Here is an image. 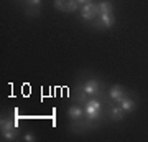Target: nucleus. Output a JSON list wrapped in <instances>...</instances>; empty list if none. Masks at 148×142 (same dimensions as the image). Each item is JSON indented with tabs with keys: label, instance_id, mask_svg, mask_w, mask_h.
<instances>
[{
	"label": "nucleus",
	"instance_id": "1",
	"mask_svg": "<svg viewBox=\"0 0 148 142\" xmlns=\"http://www.w3.org/2000/svg\"><path fill=\"white\" fill-rule=\"evenodd\" d=\"M101 109H102V103L99 99H89L86 103V114L89 117V121H95L101 116Z\"/></svg>",
	"mask_w": 148,
	"mask_h": 142
},
{
	"label": "nucleus",
	"instance_id": "2",
	"mask_svg": "<svg viewBox=\"0 0 148 142\" xmlns=\"http://www.w3.org/2000/svg\"><path fill=\"white\" fill-rule=\"evenodd\" d=\"M81 17H82V20H97L99 18V8L95 5L94 2H90V3H84L82 8H81Z\"/></svg>",
	"mask_w": 148,
	"mask_h": 142
},
{
	"label": "nucleus",
	"instance_id": "3",
	"mask_svg": "<svg viewBox=\"0 0 148 142\" xmlns=\"http://www.w3.org/2000/svg\"><path fill=\"white\" fill-rule=\"evenodd\" d=\"M54 8L61 12H76L79 8L77 0H54Z\"/></svg>",
	"mask_w": 148,
	"mask_h": 142
},
{
	"label": "nucleus",
	"instance_id": "4",
	"mask_svg": "<svg viewBox=\"0 0 148 142\" xmlns=\"http://www.w3.org/2000/svg\"><path fill=\"white\" fill-rule=\"evenodd\" d=\"M99 88H101L99 81H95V79H89V81L82 86V91H84L87 96H95L97 93H99Z\"/></svg>",
	"mask_w": 148,
	"mask_h": 142
},
{
	"label": "nucleus",
	"instance_id": "5",
	"mask_svg": "<svg viewBox=\"0 0 148 142\" xmlns=\"http://www.w3.org/2000/svg\"><path fill=\"white\" fill-rule=\"evenodd\" d=\"M109 96H110L112 99L115 101L117 104L122 101V98L125 96V93H123V89H122V86H119V84H114L110 89H109Z\"/></svg>",
	"mask_w": 148,
	"mask_h": 142
},
{
	"label": "nucleus",
	"instance_id": "6",
	"mask_svg": "<svg viewBox=\"0 0 148 142\" xmlns=\"http://www.w3.org/2000/svg\"><path fill=\"white\" fill-rule=\"evenodd\" d=\"M114 21H115V18H114L112 13H102V15H99V18H97V25L110 28V26L114 25Z\"/></svg>",
	"mask_w": 148,
	"mask_h": 142
},
{
	"label": "nucleus",
	"instance_id": "7",
	"mask_svg": "<svg viewBox=\"0 0 148 142\" xmlns=\"http://www.w3.org/2000/svg\"><path fill=\"white\" fill-rule=\"evenodd\" d=\"M84 112L86 111H82L79 106H71L69 111H68V116H69V119H73V121H79V119H82Z\"/></svg>",
	"mask_w": 148,
	"mask_h": 142
},
{
	"label": "nucleus",
	"instance_id": "8",
	"mask_svg": "<svg viewBox=\"0 0 148 142\" xmlns=\"http://www.w3.org/2000/svg\"><path fill=\"white\" fill-rule=\"evenodd\" d=\"M119 106H120L125 112H132V111L137 107L135 103H133V99H130V98H127V96H123V98H122V101L119 103Z\"/></svg>",
	"mask_w": 148,
	"mask_h": 142
},
{
	"label": "nucleus",
	"instance_id": "9",
	"mask_svg": "<svg viewBox=\"0 0 148 142\" xmlns=\"http://www.w3.org/2000/svg\"><path fill=\"white\" fill-rule=\"evenodd\" d=\"M123 114H125V111L122 109L120 106H112L110 107V117L114 121H122L123 119Z\"/></svg>",
	"mask_w": 148,
	"mask_h": 142
},
{
	"label": "nucleus",
	"instance_id": "10",
	"mask_svg": "<svg viewBox=\"0 0 148 142\" xmlns=\"http://www.w3.org/2000/svg\"><path fill=\"white\" fill-rule=\"evenodd\" d=\"M0 127H2V132H7L10 131V129H16L15 127V122L13 119H8V117H2V122H0Z\"/></svg>",
	"mask_w": 148,
	"mask_h": 142
},
{
	"label": "nucleus",
	"instance_id": "11",
	"mask_svg": "<svg viewBox=\"0 0 148 142\" xmlns=\"http://www.w3.org/2000/svg\"><path fill=\"white\" fill-rule=\"evenodd\" d=\"M97 8H99V15H102V13H112V10H114L110 2H101V3H97Z\"/></svg>",
	"mask_w": 148,
	"mask_h": 142
},
{
	"label": "nucleus",
	"instance_id": "12",
	"mask_svg": "<svg viewBox=\"0 0 148 142\" xmlns=\"http://www.w3.org/2000/svg\"><path fill=\"white\" fill-rule=\"evenodd\" d=\"M2 136H3L5 141H15L16 137H18V132H16V129H10V131H7V132H2Z\"/></svg>",
	"mask_w": 148,
	"mask_h": 142
},
{
	"label": "nucleus",
	"instance_id": "13",
	"mask_svg": "<svg viewBox=\"0 0 148 142\" xmlns=\"http://www.w3.org/2000/svg\"><path fill=\"white\" fill-rule=\"evenodd\" d=\"M27 3L30 7H38L40 3H41V0H27Z\"/></svg>",
	"mask_w": 148,
	"mask_h": 142
},
{
	"label": "nucleus",
	"instance_id": "14",
	"mask_svg": "<svg viewBox=\"0 0 148 142\" xmlns=\"http://www.w3.org/2000/svg\"><path fill=\"white\" fill-rule=\"evenodd\" d=\"M25 141H27V142H35V141H36V137L30 132V134H27V136H25Z\"/></svg>",
	"mask_w": 148,
	"mask_h": 142
},
{
	"label": "nucleus",
	"instance_id": "15",
	"mask_svg": "<svg viewBox=\"0 0 148 142\" xmlns=\"http://www.w3.org/2000/svg\"><path fill=\"white\" fill-rule=\"evenodd\" d=\"M77 2H79L81 5H84V3H90V2H92V0H77Z\"/></svg>",
	"mask_w": 148,
	"mask_h": 142
}]
</instances>
